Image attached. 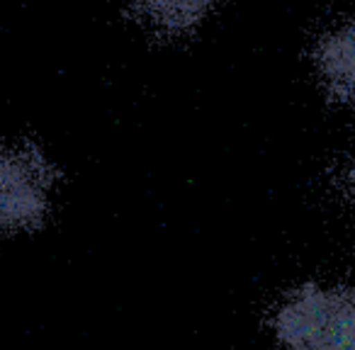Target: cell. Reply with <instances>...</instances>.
<instances>
[{"label": "cell", "instance_id": "1", "mask_svg": "<svg viewBox=\"0 0 355 350\" xmlns=\"http://www.w3.org/2000/svg\"><path fill=\"white\" fill-rule=\"evenodd\" d=\"M270 329L282 350H355V287H295L272 309Z\"/></svg>", "mask_w": 355, "mask_h": 350}, {"label": "cell", "instance_id": "2", "mask_svg": "<svg viewBox=\"0 0 355 350\" xmlns=\"http://www.w3.org/2000/svg\"><path fill=\"white\" fill-rule=\"evenodd\" d=\"M59 170L30 141H0V236L35 231L51 209Z\"/></svg>", "mask_w": 355, "mask_h": 350}, {"label": "cell", "instance_id": "3", "mask_svg": "<svg viewBox=\"0 0 355 350\" xmlns=\"http://www.w3.org/2000/svg\"><path fill=\"white\" fill-rule=\"evenodd\" d=\"M311 66L334 103L355 107V15L338 17L316 37Z\"/></svg>", "mask_w": 355, "mask_h": 350}, {"label": "cell", "instance_id": "4", "mask_svg": "<svg viewBox=\"0 0 355 350\" xmlns=\"http://www.w3.org/2000/svg\"><path fill=\"white\" fill-rule=\"evenodd\" d=\"M219 0H127L132 20L156 40L190 37L214 15Z\"/></svg>", "mask_w": 355, "mask_h": 350}, {"label": "cell", "instance_id": "5", "mask_svg": "<svg viewBox=\"0 0 355 350\" xmlns=\"http://www.w3.org/2000/svg\"><path fill=\"white\" fill-rule=\"evenodd\" d=\"M348 190H350V200H353V207H355V166L348 175Z\"/></svg>", "mask_w": 355, "mask_h": 350}]
</instances>
